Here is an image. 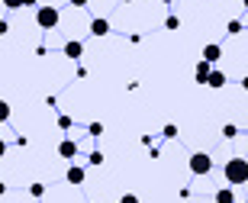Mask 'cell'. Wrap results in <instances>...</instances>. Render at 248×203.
<instances>
[{"label": "cell", "mask_w": 248, "mask_h": 203, "mask_svg": "<svg viewBox=\"0 0 248 203\" xmlns=\"http://www.w3.org/2000/svg\"><path fill=\"white\" fill-rule=\"evenodd\" d=\"M222 136H226V139H235V136H239V126H232V123H229V126H222Z\"/></svg>", "instance_id": "obj_14"}, {"label": "cell", "mask_w": 248, "mask_h": 203, "mask_svg": "<svg viewBox=\"0 0 248 203\" xmlns=\"http://www.w3.org/2000/svg\"><path fill=\"white\" fill-rule=\"evenodd\" d=\"M3 190H7V184H3V181H0V194H3Z\"/></svg>", "instance_id": "obj_27"}, {"label": "cell", "mask_w": 248, "mask_h": 203, "mask_svg": "<svg viewBox=\"0 0 248 203\" xmlns=\"http://www.w3.org/2000/svg\"><path fill=\"white\" fill-rule=\"evenodd\" d=\"M7 120H10V103L0 100V123H7Z\"/></svg>", "instance_id": "obj_13"}, {"label": "cell", "mask_w": 248, "mask_h": 203, "mask_svg": "<svg viewBox=\"0 0 248 203\" xmlns=\"http://www.w3.org/2000/svg\"><path fill=\"white\" fill-rule=\"evenodd\" d=\"M193 74H197V81H200V84H206V81H210V74H213V65H210V62H200Z\"/></svg>", "instance_id": "obj_9"}, {"label": "cell", "mask_w": 248, "mask_h": 203, "mask_svg": "<svg viewBox=\"0 0 248 203\" xmlns=\"http://www.w3.org/2000/svg\"><path fill=\"white\" fill-rule=\"evenodd\" d=\"M91 36H97V39H103V36H110V23H107V19L103 16H97L91 23Z\"/></svg>", "instance_id": "obj_5"}, {"label": "cell", "mask_w": 248, "mask_h": 203, "mask_svg": "<svg viewBox=\"0 0 248 203\" xmlns=\"http://www.w3.org/2000/svg\"><path fill=\"white\" fill-rule=\"evenodd\" d=\"M64 181H68V184H74V187H81L84 181H87V171H84L81 165H71V168H68V174H64Z\"/></svg>", "instance_id": "obj_4"}, {"label": "cell", "mask_w": 248, "mask_h": 203, "mask_svg": "<svg viewBox=\"0 0 248 203\" xmlns=\"http://www.w3.org/2000/svg\"><path fill=\"white\" fill-rule=\"evenodd\" d=\"M242 87H245V91H248V78H245V81H242Z\"/></svg>", "instance_id": "obj_28"}, {"label": "cell", "mask_w": 248, "mask_h": 203, "mask_svg": "<svg viewBox=\"0 0 248 203\" xmlns=\"http://www.w3.org/2000/svg\"><path fill=\"white\" fill-rule=\"evenodd\" d=\"M58 126L62 129H71V116H58Z\"/></svg>", "instance_id": "obj_21"}, {"label": "cell", "mask_w": 248, "mask_h": 203, "mask_svg": "<svg viewBox=\"0 0 248 203\" xmlns=\"http://www.w3.org/2000/svg\"><path fill=\"white\" fill-rule=\"evenodd\" d=\"M87 132H91V136H100L103 126H100V123H91V126H87Z\"/></svg>", "instance_id": "obj_19"}, {"label": "cell", "mask_w": 248, "mask_h": 203, "mask_svg": "<svg viewBox=\"0 0 248 203\" xmlns=\"http://www.w3.org/2000/svg\"><path fill=\"white\" fill-rule=\"evenodd\" d=\"M165 26H168V29H177V26H181V19H177V16H168Z\"/></svg>", "instance_id": "obj_20"}, {"label": "cell", "mask_w": 248, "mask_h": 203, "mask_svg": "<svg viewBox=\"0 0 248 203\" xmlns=\"http://www.w3.org/2000/svg\"><path fill=\"white\" fill-rule=\"evenodd\" d=\"M7 32H10V23H7V19H0V36H7Z\"/></svg>", "instance_id": "obj_23"}, {"label": "cell", "mask_w": 248, "mask_h": 203, "mask_svg": "<svg viewBox=\"0 0 248 203\" xmlns=\"http://www.w3.org/2000/svg\"><path fill=\"white\" fill-rule=\"evenodd\" d=\"M58 23H62V13H58V7H39V10H36V26H39V29H55Z\"/></svg>", "instance_id": "obj_2"}, {"label": "cell", "mask_w": 248, "mask_h": 203, "mask_svg": "<svg viewBox=\"0 0 248 203\" xmlns=\"http://www.w3.org/2000/svg\"><path fill=\"white\" fill-rule=\"evenodd\" d=\"M71 7H87V0H71Z\"/></svg>", "instance_id": "obj_26"}, {"label": "cell", "mask_w": 248, "mask_h": 203, "mask_svg": "<svg viewBox=\"0 0 248 203\" xmlns=\"http://www.w3.org/2000/svg\"><path fill=\"white\" fill-rule=\"evenodd\" d=\"M58 155H62V158H74V155H78V142L62 139V142H58Z\"/></svg>", "instance_id": "obj_7"}, {"label": "cell", "mask_w": 248, "mask_h": 203, "mask_svg": "<svg viewBox=\"0 0 248 203\" xmlns=\"http://www.w3.org/2000/svg\"><path fill=\"white\" fill-rule=\"evenodd\" d=\"M242 32V23L239 19H229V36H239Z\"/></svg>", "instance_id": "obj_16"}, {"label": "cell", "mask_w": 248, "mask_h": 203, "mask_svg": "<svg viewBox=\"0 0 248 203\" xmlns=\"http://www.w3.org/2000/svg\"><path fill=\"white\" fill-rule=\"evenodd\" d=\"M87 165H103V152H91V155H87Z\"/></svg>", "instance_id": "obj_12"}, {"label": "cell", "mask_w": 248, "mask_h": 203, "mask_svg": "<svg viewBox=\"0 0 248 203\" xmlns=\"http://www.w3.org/2000/svg\"><path fill=\"white\" fill-rule=\"evenodd\" d=\"M161 3H174V0H161Z\"/></svg>", "instance_id": "obj_30"}, {"label": "cell", "mask_w": 248, "mask_h": 203, "mask_svg": "<svg viewBox=\"0 0 248 203\" xmlns=\"http://www.w3.org/2000/svg\"><path fill=\"white\" fill-rule=\"evenodd\" d=\"M123 3H132V0H123Z\"/></svg>", "instance_id": "obj_31"}, {"label": "cell", "mask_w": 248, "mask_h": 203, "mask_svg": "<svg viewBox=\"0 0 248 203\" xmlns=\"http://www.w3.org/2000/svg\"><path fill=\"white\" fill-rule=\"evenodd\" d=\"M7 155V139H0V158Z\"/></svg>", "instance_id": "obj_24"}, {"label": "cell", "mask_w": 248, "mask_h": 203, "mask_svg": "<svg viewBox=\"0 0 248 203\" xmlns=\"http://www.w3.org/2000/svg\"><path fill=\"white\" fill-rule=\"evenodd\" d=\"M242 7H245V10H248V0H242Z\"/></svg>", "instance_id": "obj_29"}, {"label": "cell", "mask_w": 248, "mask_h": 203, "mask_svg": "<svg viewBox=\"0 0 248 203\" xmlns=\"http://www.w3.org/2000/svg\"><path fill=\"white\" fill-rule=\"evenodd\" d=\"M165 139H177V126L171 123V126H165Z\"/></svg>", "instance_id": "obj_17"}, {"label": "cell", "mask_w": 248, "mask_h": 203, "mask_svg": "<svg viewBox=\"0 0 248 203\" xmlns=\"http://www.w3.org/2000/svg\"><path fill=\"white\" fill-rule=\"evenodd\" d=\"M81 55H84V42H78V39H71V42L64 46V58H74V62H78Z\"/></svg>", "instance_id": "obj_8"}, {"label": "cell", "mask_w": 248, "mask_h": 203, "mask_svg": "<svg viewBox=\"0 0 248 203\" xmlns=\"http://www.w3.org/2000/svg\"><path fill=\"white\" fill-rule=\"evenodd\" d=\"M216 203H235V194H232V187H222V190H216Z\"/></svg>", "instance_id": "obj_11"}, {"label": "cell", "mask_w": 248, "mask_h": 203, "mask_svg": "<svg viewBox=\"0 0 248 203\" xmlns=\"http://www.w3.org/2000/svg\"><path fill=\"white\" fill-rule=\"evenodd\" d=\"M23 7H36L39 10V0H23Z\"/></svg>", "instance_id": "obj_25"}, {"label": "cell", "mask_w": 248, "mask_h": 203, "mask_svg": "<svg viewBox=\"0 0 248 203\" xmlns=\"http://www.w3.org/2000/svg\"><path fill=\"white\" fill-rule=\"evenodd\" d=\"M210 168H213V158L210 155H206V152H193V155H190V171H193V174H210Z\"/></svg>", "instance_id": "obj_3"}, {"label": "cell", "mask_w": 248, "mask_h": 203, "mask_svg": "<svg viewBox=\"0 0 248 203\" xmlns=\"http://www.w3.org/2000/svg\"><path fill=\"white\" fill-rule=\"evenodd\" d=\"M120 203H139V197H136V194H123Z\"/></svg>", "instance_id": "obj_22"}, {"label": "cell", "mask_w": 248, "mask_h": 203, "mask_svg": "<svg viewBox=\"0 0 248 203\" xmlns=\"http://www.w3.org/2000/svg\"><path fill=\"white\" fill-rule=\"evenodd\" d=\"M245 203H248V200H245Z\"/></svg>", "instance_id": "obj_32"}, {"label": "cell", "mask_w": 248, "mask_h": 203, "mask_svg": "<svg viewBox=\"0 0 248 203\" xmlns=\"http://www.w3.org/2000/svg\"><path fill=\"white\" fill-rule=\"evenodd\" d=\"M29 194H32V197L39 200V197L46 194V184H29Z\"/></svg>", "instance_id": "obj_15"}, {"label": "cell", "mask_w": 248, "mask_h": 203, "mask_svg": "<svg viewBox=\"0 0 248 203\" xmlns=\"http://www.w3.org/2000/svg\"><path fill=\"white\" fill-rule=\"evenodd\" d=\"M219 58H222V48L216 46V42H210V46L203 48V62H210V65H216Z\"/></svg>", "instance_id": "obj_6"}, {"label": "cell", "mask_w": 248, "mask_h": 203, "mask_svg": "<svg viewBox=\"0 0 248 203\" xmlns=\"http://www.w3.org/2000/svg\"><path fill=\"white\" fill-rule=\"evenodd\" d=\"M3 7H7V10H19V7H23V0H3Z\"/></svg>", "instance_id": "obj_18"}, {"label": "cell", "mask_w": 248, "mask_h": 203, "mask_svg": "<svg viewBox=\"0 0 248 203\" xmlns=\"http://www.w3.org/2000/svg\"><path fill=\"white\" fill-rule=\"evenodd\" d=\"M222 171H226V181H229L232 187H239V184L248 181V161H245V158H229Z\"/></svg>", "instance_id": "obj_1"}, {"label": "cell", "mask_w": 248, "mask_h": 203, "mask_svg": "<svg viewBox=\"0 0 248 203\" xmlns=\"http://www.w3.org/2000/svg\"><path fill=\"white\" fill-rule=\"evenodd\" d=\"M206 87H213V91H219V87H226V74L213 68V74H210V81H206Z\"/></svg>", "instance_id": "obj_10"}]
</instances>
